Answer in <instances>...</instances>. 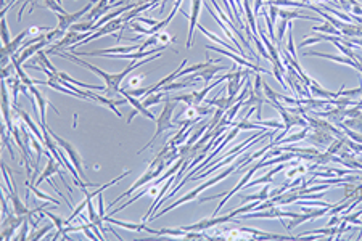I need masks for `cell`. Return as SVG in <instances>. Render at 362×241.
Masks as SVG:
<instances>
[{"label": "cell", "mask_w": 362, "mask_h": 241, "mask_svg": "<svg viewBox=\"0 0 362 241\" xmlns=\"http://www.w3.org/2000/svg\"><path fill=\"white\" fill-rule=\"evenodd\" d=\"M44 214H45L48 219H52L53 225L57 227V235H53V240H58L61 235H63V232H65V227H66V219H61V217L53 216L52 212H48V211H45V209H44Z\"/></svg>", "instance_id": "cell-16"}, {"label": "cell", "mask_w": 362, "mask_h": 241, "mask_svg": "<svg viewBox=\"0 0 362 241\" xmlns=\"http://www.w3.org/2000/svg\"><path fill=\"white\" fill-rule=\"evenodd\" d=\"M309 172V167L306 166V164H298L293 167V169H290V171L285 172V177H287L288 180H293V179H298V177H303Z\"/></svg>", "instance_id": "cell-17"}, {"label": "cell", "mask_w": 362, "mask_h": 241, "mask_svg": "<svg viewBox=\"0 0 362 241\" xmlns=\"http://www.w3.org/2000/svg\"><path fill=\"white\" fill-rule=\"evenodd\" d=\"M52 133V137H53V140L57 141V145L61 148V150H63L66 154H68V158H69V161H71V164L78 169V172L81 174V177L82 179H84V164H82V159H81V156H79V151L76 150V148L69 143L68 140H65V138H61L60 135H57V133L55 132H50Z\"/></svg>", "instance_id": "cell-4"}, {"label": "cell", "mask_w": 362, "mask_h": 241, "mask_svg": "<svg viewBox=\"0 0 362 241\" xmlns=\"http://www.w3.org/2000/svg\"><path fill=\"white\" fill-rule=\"evenodd\" d=\"M229 68L227 66H221V65H208L205 69H201L197 73V77H200V79H203L206 84L208 82H211L213 81V77L219 73V71H227Z\"/></svg>", "instance_id": "cell-14"}, {"label": "cell", "mask_w": 362, "mask_h": 241, "mask_svg": "<svg viewBox=\"0 0 362 241\" xmlns=\"http://www.w3.org/2000/svg\"><path fill=\"white\" fill-rule=\"evenodd\" d=\"M299 214L298 212H288V211H283L278 204L275 206H270L267 208L266 211H256V212H246V214H241L240 219H282V217H288V219H295L298 217Z\"/></svg>", "instance_id": "cell-5"}, {"label": "cell", "mask_w": 362, "mask_h": 241, "mask_svg": "<svg viewBox=\"0 0 362 241\" xmlns=\"http://www.w3.org/2000/svg\"><path fill=\"white\" fill-rule=\"evenodd\" d=\"M269 198H270V185L269 183H264V188H262L261 193L253 195V196H243L241 200L243 201H259V203H262V201L269 200Z\"/></svg>", "instance_id": "cell-19"}, {"label": "cell", "mask_w": 362, "mask_h": 241, "mask_svg": "<svg viewBox=\"0 0 362 241\" xmlns=\"http://www.w3.org/2000/svg\"><path fill=\"white\" fill-rule=\"evenodd\" d=\"M343 124L346 127H350L351 130H356V132H361L362 133V115H359L356 118H346L343 120Z\"/></svg>", "instance_id": "cell-24"}, {"label": "cell", "mask_w": 362, "mask_h": 241, "mask_svg": "<svg viewBox=\"0 0 362 241\" xmlns=\"http://www.w3.org/2000/svg\"><path fill=\"white\" fill-rule=\"evenodd\" d=\"M195 86H197V81L192 79L189 82H172V84H166V86L161 90L168 94V92H172V90H176V89H190V87H195Z\"/></svg>", "instance_id": "cell-22"}, {"label": "cell", "mask_w": 362, "mask_h": 241, "mask_svg": "<svg viewBox=\"0 0 362 241\" xmlns=\"http://www.w3.org/2000/svg\"><path fill=\"white\" fill-rule=\"evenodd\" d=\"M50 230H52V225H45V227H42V229H40L39 232H32L27 240H40V238H44V237H45V233H47V232H50Z\"/></svg>", "instance_id": "cell-30"}, {"label": "cell", "mask_w": 362, "mask_h": 241, "mask_svg": "<svg viewBox=\"0 0 362 241\" xmlns=\"http://www.w3.org/2000/svg\"><path fill=\"white\" fill-rule=\"evenodd\" d=\"M87 94H89V100L100 102V105H103V106H107V108H110L118 118H122V113H121L120 110H118V105H116V102L113 100V98H110V97H102V95H99V94H92V92H89V90H87Z\"/></svg>", "instance_id": "cell-12"}, {"label": "cell", "mask_w": 362, "mask_h": 241, "mask_svg": "<svg viewBox=\"0 0 362 241\" xmlns=\"http://www.w3.org/2000/svg\"><path fill=\"white\" fill-rule=\"evenodd\" d=\"M304 56H319V58H325V60H330V61L341 63V65H348V66H351L358 71L362 69V66L356 60H353V58H350V56H345V55L340 56V55H329V53H320V52H306Z\"/></svg>", "instance_id": "cell-9"}, {"label": "cell", "mask_w": 362, "mask_h": 241, "mask_svg": "<svg viewBox=\"0 0 362 241\" xmlns=\"http://www.w3.org/2000/svg\"><path fill=\"white\" fill-rule=\"evenodd\" d=\"M335 138L337 137L333 135L332 132H329V130H325V129H314L311 133H308V137H306L304 140H308L309 143L317 145V146H329Z\"/></svg>", "instance_id": "cell-8"}, {"label": "cell", "mask_w": 362, "mask_h": 241, "mask_svg": "<svg viewBox=\"0 0 362 241\" xmlns=\"http://www.w3.org/2000/svg\"><path fill=\"white\" fill-rule=\"evenodd\" d=\"M278 6L277 5H267V15H269V18H270V21H272V23L275 24V19H277V16H278Z\"/></svg>", "instance_id": "cell-32"}, {"label": "cell", "mask_w": 362, "mask_h": 241, "mask_svg": "<svg viewBox=\"0 0 362 241\" xmlns=\"http://www.w3.org/2000/svg\"><path fill=\"white\" fill-rule=\"evenodd\" d=\"M176 106H177L176 100H169V98H168V100L164 102V106H163L161 115H159L158 119H156V130H155V133H153L151 140H150L148 143L145 145L138 153H142L143 150H147V148H150V146L156 141V138H158L159 135H163V133H164L166 130L177 129V124H176V122H172V115H174V110H176Z\"/></svg>", "instance_id": "cell-3"}, {"label": "cell", "mask_w": 362, "mask_h": 241, "mask_svg": "<svg viewBox=\"0 0 362 241\" xmlns=\"http://www.w3.org/2000/svg\"><path fill=\"white\" fill-rule=\"evenodd\" d=\"M205 2L203 0H192V11H190V18H189V37H187V47H192L193 44V31L195 27L198 26V16H200V10H201V5Z\"/></svg>", "instance_id": "cell-10"}, {"label": "cell", "mask_w": 362, "mask_h": 241, "mask_svg": "<svg viewBox=\"0 0 362 241\" xmlns=\"http://www.w3.org/2000/svg\"><path fill=\"white\" fill-rule=\"evenodd\" d=\"M288 24H290V21L282 19V18H280V23L277 24V45H278V47H280L282 40H283V37H285V31H287Z\"/></svg>", "instance_id": "cell-25"}, {"label": "cell", "mask_w": 362, "mask_h": 241, "mask_svg": "<svg viewBox=\"0 0 362 241\" xmlns=\"http://www.w3.org/2000/svg\"><path fill=\"white\" fill-rule=\"evenodd\" d=\"M290 56L293 60H298V55H296V50H295V42H293V27H291V21L288 24V50Z\"/></svg>", "instance_id": "cell-26"}, {"label": "cell", "mask_w": 362, "mask_h": 241, "mask_svg": "<svg viewBox=\"0 0 362 241\" xmlns=\"http://www.w3.org/2000/svg\"><path fill=\"white\" fill-rule=\"evenodd\" d=\"M92 8H94L92 3H89L82 10L74 11V13H68V11L66 13H55V15H57V19H58V26L57 27H60V29H63V31H69V27L78 23V21Z\"/></svg>", "instance_id": "cell-6"}, {"label": "cell", "mask_w": 362, "mask_h": 241, "mask_svg": "<svg viewBox=\"0 0 362 241\" xmlns=\"http://www.w3.org/2000/svg\"><path fill=\"white\" fill-rule=\"evenodd\" d=\"M353 45H356V47H361L362 48V39H353Z\"/></svg>", "instance_id": "cell-37"}, {"label": "cell", "mask_w": 362, "mask_h": 241, "mask_svg": "<svg viewBox=\"0 0 362 241\" xmlns=\"http://www.w3.org/2000/svg\"><path fill=\"white\" fill-rule=\"evenodd\" d=\"M29 224H31V222L26 219V221L23 222V225H21V232H19V235L15 237V240H18V241H24V240L29 238V235H27V229H29Z\"/></svg>", "instance_id": "cell-31"}, {"label": "cell", "mask_w": 362, "mask_h": 241, "mask_svg": "<svg viewBox=\"0 0 362 241\" xmlns=\"http://www.w3.org/2000/svg\"><path fill=\"white\" fill-rule=\"evenodd\" d=\"M26 190H29V191H32L34 195H36L39 200L40 198H42V200H45V201H50V203H53V204H57V206H60V201H57V200H53V198H50V196H47L44 191H40L36 185H34V183L31 182V180H26Z\"/></svg>", "instance_id": "cell-20"}, {"label": "cell", "mask_w": 362, "mask_h": 241, "mask_svg": "<svg viewBox=\"0 0 362 241\" xmlns=\"http://www.w3.org/2000/svg\"><path fill=\"white\" fill-rule=\"evenodd\" d=\"M362 216V209L361 211H358L356 214H353V216H350V214H343L341 216V219H343V221H346L348 224H354V225H361V221L358 217H361Z\"/></svg>", "instance_id": "cell-29"}, {"label": "cell", "mask_w": 362, "mask_h": 241, "mask_svg": "<svg viewBox=\"0 0 362 241\" xmlns=\"http://www.w3.org/2000/svg\"><path fill=\"white\" fill-rule=\"evenodd\" d=\"M249 154H251V153H249ZM246 158H248V156H246V153H245V156H243V158L241 159H239V161H237L235 162V164H232L231 167H229V169H226V171H222L219 175H216V177H213V179L211 180H208V182H205V183H201V185L198 187V188H195V190H192L190 191V193H187L185 196H182V198H179V200L177 201H174L172 204H169V206L168 208H164L161 212H158V214H153L151 216V219H150V221H156V219L159 217V216H163V214H166V212H169V211H172V209H176V208H179L180 206V204H187V203H190V201H193L195 200V198H197L200 193H201V191H205V190H208V188H211L213 185H216V183H219L221 180H224L226 179V177H229V175H231L232 172H235L237 171V169H239L241 164H243V162H245L246 161Z\"/></svg>", "instance_id": "cell-2"}, {"label": "cell", "mask_w": 362, "mask_h": 241, "mask_svg": "<svg viewBox=\"0 0 362 241\" xmlns=\"http://www.w3.org/2000/svg\"><path fill=\"white\" fill-rule=\"evenodd\" d=\"M278 16H280L282 19H287V21H293V19L319 21L316 16H311V15H303L301 11H295V10H278Z\"/></svg>", "instance_id": "cell-15"}, {"label": "cell", "mask_w": 362, "mask_h": 241, "mask_svg": "<svg viewBox=\"0 0 362 241\" xmlns=\"http://www.w3.org/2000/svg\"><path fill=\"white\" fill-rule=\"evenodd\" d=\"M257 124L262 127H274V129H283V125L277 120H257Z\"/></svg>", "instance_id": "cell-34"}, {"label": "cell", "mask_w": 362, "mask_h": 241, "mask_svg": "<svg viewBox=\"0 0 362 241\" xmlns=\"http://www.w3.org/2000/svg\"><path fill=\"white\" fill-rule=\"evenodd\" d=\"M135 21L137 23H143V24H148V26H156L159 21H156V19H151V18H143V16H137L135 18Z\"/></svg>", "instance_id": "cell-35"}, {"label": "cell", "mask_w": 362, "mask_h": 241, "mask_svg": "<svg viewBox=\"0 0 362 241\" xmlns=\"http://www.w3.org/2000/svg\"><path fill=\"white\" fill-rule=\"evenodd\" d=\"M103 221L113 224V225H118V227H122V229L130 230V232H147V233H150V235H155V233H156V230H153V229H150V227H147V225H145V222L127 224V222H122V221H116V219H111V216H105V217H103Z\"/></svg>", "instance_id": "cell-11"}, {"label": "cell", "mask_w": 362, "mask_h": 241, "mask_svg": "<svg viewBox=\"0 0 362 241\" xmlns=\"http://www.w3.org/2000/svg\"><path fill=\"white\" fill-rule=\"evenodd\" d=\"M312 31L322 32V34H329V35H338V37L341 35V32L332 23H329V21H327V23H322L320 26H312Z\"/></svg>", "instance_id": "cell-21"}, {"label": "cell", "mask_w": 362, "mask_h": 241, "mask_svg": "<svg viewBox=\"0 0 362 241\" xmlns=\"http://www.w3.org/2000/svg\"><path fill=\"white\" fill-rule=\"evenodd\" d=\"M143 77L145 76H132L129 79V82H127V87L129 89H138V86H140V82H142Z\"/></svg>", "instance_id": "cell-33"}, {"label": "cell", "mask_w": 362, "mask_h": 241, "mask_svg": "<svg viewBox=\"0 0 362 241\" xmlns=\"http://www.w3.org/2000/svg\"><path fill=\"white\" fill-rule=\"evenodd\" d=\"M198 29H200L201 32H203V34L206 35V37H210L211 40H214V42H216V44H221V47H224V48H227V50H231V52H232V50L235 52V47H234V45H231V44H227V42H226L224 39H221V37H219V35H216V34H213L211 31H206V29H205V27H203V26H201V24H198Z\"/></svg>", "instance_id": "cell-18"}, {"label": "cell", "mask_w": 362, "mask_h": 241, "mask_svg": "<svg viewBox=\"0 0 362 241\" xmlns=\"http://www.w3.org/2000/svg\"><path fill=\"white\" fill-rule=\"evenodd\" d=\"M164 94H166V92H163V90H159V92H153V94H150V95H148V97L145 98V100L142 102V103H143V106H145V108H150V106H153V105H158L159 102L163 100Z\"/></svg>", "instance_id": "cell-23"}, {"label": "cell", "mask_w": 362, "mask_h": 241, "mask_svg": "<svg viewBox=\"0 0 362 241\" xmlns=\"http://www.w3.org/2000/svg\"><path fill=\"white\" fill-rule=\"evenodd\" d=\"M2 42H3V45H8L11 42L10 32H8V24H6V15H2Z\"/></svg>", "instance_id": "cell-27"}, {"label": "cell", "mask_w": 362, "mask_h": 241, "mask_svg": "<svg viewBox=\"0 0 362 241\" xmlns=\"http://www.w3.org/2000/svg\"><path fill=\"white\" fill-rule=\"evenodd\" d=\"M29 92H31V95H32V98H34V102L37 103V106H39V110H40V113H39V125H47V120H45V113H47V106H50V108H53V111L57 113V115H60V111L55 108L53 106V103H50L47 100V98L40 94L39 92V89H36V86H31L29 87Z\"/></svg>", "instance_id": "cell-7"}, {"label": "cell", "mask_w": 362, "mask_h": 241, "mask_svg": "<svg viewBox=\"0 0 362 241\" xmlns=\"http://www.w3.org/2000/svg\"><path fill=\"white\" fill-rule=\"evenodd\" d=\"M171 42H176V39H174L169 32H166V31L158 32V44L159 45H169Z\"/></svg>", "instance_id": "cell-28"}, {"label": "cell", "mask_w": 362, "mask_h": 241, "mask_svg": "<svg viewBox=\"0 0 362 241\" xmlns=\"http://www.w3.org/2000/svg\"><path fill=\"white\" fill-rule=\"evenodd\" d=\"M293 164H298V162H290V164H285V162H280V164H278L275 169H272V171L267 172V174L264 175V177H261V179H256V180H253V182H248V183H246V187L249 188V187H256V185H259V183H269V182H270V179H272V177H274L275 174L282 172L285 167H290V166H293Z\"/></svg>", "instance_id": "cell-13"}, {"label": "cell", "mask_w": 362, "mask_h": 241, "mask_svg": "<svg viewBox=\"0 0 362 241\" xmlns=\"http://www.w3.org/2000/svg\"><path fill=\"white\" fill-rule=\"evenodd\" d=\"M350 13L353 16H362V5H359V3H354V5H351V10H350Z\"/></svg>", "instance_id": "cell-36"}, {"label": "cell", "mask_w": 362, "mask_h": 241, "mask_svg": "<svg viewBox=\"0 0 362 241\" xmlns=\"http://www.w3.org/2000/svg\"><path fill=\"white\" fill-rule=\"evenodd\" d=\"M163 53H158L156 56H151V58H143V60H137V61H132L130 65L127 66V68H124L121 73H115V74H110V73H105V71H102L100 68H97V66H94V65H90V63H87V61H84V60H81L78 55H69V53H58V56H61V58H66V60H69V61H73V63H76V65H81V66H84L86 69H89V71H92V73H95L99 77H102L103 81H105V87H107V94L111 97V95H120V90H121V82H122V79L126 76H129L132 71L134 69H137L140 65H143V63H150V61H153V60H156V58H159V56H161Z\"/></svg>", "instance_id": "cell-1"}]
</instances>
